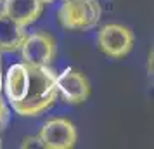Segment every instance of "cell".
Returning <instances> with one entry per match:
<instances>
[{
	"instance_id": "obj_1",
	"label": "cell",
	"mask_w": 154,
	"mask_h": 149,
	"mask_svg": "<svg viewBox=\"0 0 154 149\" xmlns=\"http://www.w3.org/2000/svg\"><path fill=\"white\" fill-rule=\"evenodd\" d=\"M29 73V83L28 90L21 101L12 104L16 114L24 116V118H35L45 113L49 107L54 106L57 101V75L50 70V66H42V68H31L28 66Z\"/></svg>"
},
{
	"instance_id": "obj_2",
	"label": "cell",
	"mask_w": 154,
	"mask_h": 149,
	"mask_svg": "<svg viewBox=\"0 0 154 149\" xmlns=\"http://www.w3.org/2000/svg\"><path fill=\"white\" fill-rule=\"evenodd\" d=\"M102 9L99 0H63L57 11V19L64 29L87 31L100 21Z\"/></svg>"
},
{
	"instance_id": "obj_3",
	"label": "cell",
	"mask_w": 154,
	"mask_h": 149,
	"mask_svg": "<svg viewBox=\"0 0 154 149\" xmlns=\"http://www.w3.org/2000/svg\"><path fill=\"white\" fill-rule=\"evenodd\" d=\"M135 36L128 26L119 23H107L97 31V47L111 59H123L133 49Z\"/></svg>"
},
{
	"instance_id": "obj_4",
	"label": "cell",
	"mask_w": 154,
	"mask_h": 149,
	"mask_svg": "<svg viewBox=\"0 0 154 149\" xmlns=\"http://www.w3.org/2000/svg\"><path fill=\"white\" fill-rule=\"evenodd\" d=\"M21 59L26 66L31 68H42L50 66L56 59L57 45L54 36L47 31H35L26 35L21 45Z\"/></svg>"
},
{
	"instance_id": "obj_5",
	"label": "cell",
	"mask_w": 154,
	"mask_h": 149,
	"mask_svg": "<svg viewBox=\"0 0 154 149\" xmlns=\"http://www.w3.org/2000/svg\"><path fill=\"white\" fill-rule=\"evenodd\" d=\"M40 139L47 149H71L76 144V127L66 118H52L40 128Z\"/></svg>"
},
{
	"instance_id": "obj_6",
	"label": "cell",
	"mask_w": 154,
	"mask_h": 149,
	"mask_svg": "<svg viewBox=\"0 0 154 149\" xmlns=\"http://www.w3.org/2000/svg\"><path fill=\"white\" fill-rule=\"evenodd\" d=\"M57 94L68 104H83L90 95V82L80 70L66 68L56 78Z\"/></svg>"
},
{
	"instance_id": "obj_7",
	"label": "cell",
	"mask_w": 154,
	"mask_h": 149,
	"mask_svg": "<svg viewBox=\"0 0 154 149\" xmlns=\"http://www.w3.org/2000/svg\"><path fill=\"white\" fill-rule=\"evenodd\" d=\"M2 4H4L2 11L24 28L31 26L40 19L45 5L42 0H4Z\"/></svg>"
},
{
	"instance_id": "obj_8",
	"label": "cell",
	"mask_w": 154,
	"mask_h": 149,
	"mask_svg": "<svg viewBox=\"0 0 154 149\" xmlns=\"http://www.w3.org/2000/svg\"><path fill=\"white\" fill-rule=\"evenodd\" d=\"M28 83H29L28 66L24 63L12 64L9 68L5 78H4L5 97H7L11 104H14V102H17V101H21L24 97V94L28 90Z\"/></svg>"
},
{
	"instance_id": "obj_9",
	"label": "cell",
	"mask_w": 154,
	"mask_h": 149,
	"mask_svg": "<svg viewBox=\"0 0 154 149\" xmlns=\"http://www.w3.org/2000/svg\"><path fill=\"white\" fill-rule=\"evenodd\" d=\"M26 28L0 11V52H16L26 38Z\"/></svg>"
},
{
	"instance_id": "obj_10",
	"label": "cell",
	"mask_w": 154,
	"mask_h": 149,
	"mask_svg": "<svg viewBox=\"0 0 154 149\" xmlns=\"http://www.w3.org/2000/svg\"><path fill=\"white\" fill-rule=\"evenodd\" d=\"M21 147L23 149H26V147H43L40 135H35V137H24L23 142H21Z\"/></svg>"
},
{
	"instance_id": "obj_11",
	"label": "cell",
	"mask_w": 154,
	"mask_h": 149,
	"mask_svg": "<svg viewBox=\"0 0 154 149\" xmlns=\"http://www.w3.org/2000/svg\"><path fill=\"white\" fill-rule=\"evenodd\" d=\"M2 90H4V76H2V68H0V97H2Z\"/></svg>"
},
{
	"instance_id": "obj_12",
	"label": "cell",
	"mask_w": 154,
	"mask_h": 149,
	"mask_svg": "<svg viewBox=\"0 0 154 149\" xmlns=\"http://www.w3.org/2000/svg\"><path fill=\"white\" fill-rule=\"evenodd\" d=\"M43 4H52V2H54V0H42Z\"/></svg>"
},
{
	"instance_id": "obj_13",
	"label": "cell",
	"mask_w": 154,
	"mask_h": 149,
	"mask_svg": "<svg viewBox=\"0 0 154 149\" xmlns=\"http://www.w3.org/2000/svg\"><path fill=\"white\" fill-rule=\"evenodd\" d=\"M0 2H4V0H0Z\"/></svg>"
},
{
	"instance_id": "obj_14",
	"label": "cell",
	"mask_w": 154,
	"mask_h": 149,
	"mask_svg": "<svg viewBox=\"0 0 154 149\" xmlns=\"http://www.w3.org/2000/svg\"><path fill=\"white\" fill-rule=\"evenodd\" d=\"M0 146H2V144H0Z\"/></svg>"
}]
</instances>
